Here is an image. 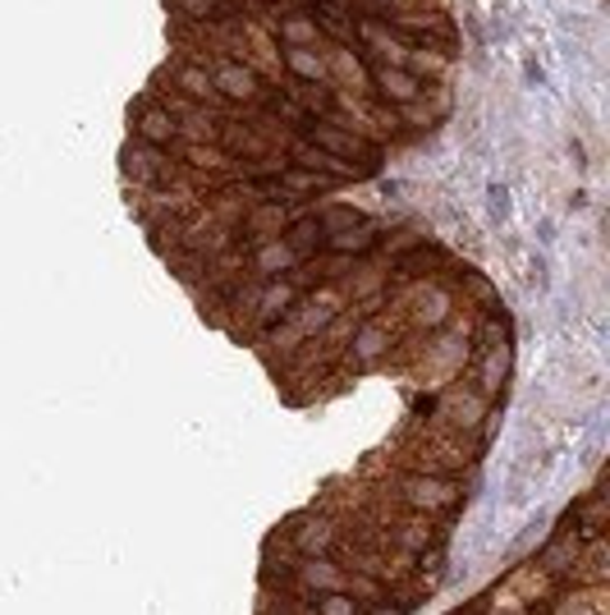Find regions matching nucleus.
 I'll return each mask as SVG.
<instances>
[{
  "label": "nucleus",
  "instance_id": "nucleus-3",
  "mask_svg": "<svg viewBox=\"0 0 610 615\" xmlns=\"http://www.w3.org/2000/svg\"><path fill=\"white\" fill-rule=\"evenodd\" d=\"M335 542H340V529H335L330 514L303 510V514H294L290 524H285V546L294 551V561L298 556H326Z\"/></svg>",
  "mask_w": 610,
  "mask_h": 615
},
{
  "label": "nucleus",
  "instance_id": "nucleus-6",
  "mask_svg": "<svg viewBox=\"0 0 610 615\" xmlns=\"http://www.w3.org/2000/svg\"><path fill=\"white\" fill-rule=\"evenodd\" d=\"M368 83H372V92H377V102L381 106H395V111H409V106H418L422 102V79L418 74H409L404 65H377L372 74H368Z\"/></svg>",
  "mask_w": 610,
  "mask_h": 615
},
{
  "label": "nucleus",
  "instance_id": "nucleus-10",
  "mask_svg": "<svg viewBox=\"0 0 610 615\" xmlns=\"http://www.w3.org/2000/svg\"><path fill=\"white\" fill-rule=\"evenodd\" d=\"M170 161H166V152L161 147H147V143H129L125 147V175L134 184H143V189H157V184L166 179Z\"/></svg>",
  "mask_w": 610,
  "mask_h": 615
},
{
  "label": "nucleus",
  "instance_id": "nucleus-5",
  "mask_svg": "<svg viewBox=\"0 0 610 615\" xmlns=\"http://www.w3.org/2000/svg\"><path fill=\"white\" fill-rule=\"evenodd\" d=\"M129 125H134V143H147V147H175L179 143V119L166 102H151L143 97L134 111H129Z\"/></svg>",
  "mask_w": 610,
  "mask_h": 615
},
{
  "label": "nucleus",
  "instance_id": "nucleus-1",
  "mask_svg": "<svg viewBox=\"0 0 610 615\" xmlns=\"http://www.w3.org/2000/svg\"><path fill=\"white\" fill-rule=\"evenodd\" d=\"M303 138H308L317 152H326V157H335V161H345V166H354V161H362L368 170H377L381 166V157H377V147L362 138L358 129H345L340 119H330V115H308L303 119ZM358 170V166H354ZM362 175V170H358Z\"/></svg>",
  "mask_w": 610,
  "mask_h": 615
},
{
  "label": "nucleus",
  "instance_id": "nucleus-7",
  "mask_svg": "<svg viewBox=\"0 0 610 615\" xmlns=\"http://www.w3.org/2000/svg\"><path fill=\"white\" fill-rule=\"evenodd\" d=\"M390 350H395V331H390V322L368 317V322H358L354 341H349V363L358 367V373H372V367H381V358H386Z\"/></svg>",
  "mask_w": 610,
  "mask_h": 615
},
{
  "label": "nucleus",
  "instance_id": "nucleus-12",
  "mask_svg": "<svg viewBox=\"0 0 610 615\" xmlns=\"http://www.w3.org/2000/svg\"><path fill=\"white\" fill-rule=\"evenodd\" d=\"M298 271V258L285 239H262L253 243V275L257 281H281V275Z\"/></svg>",
  "mask_w": 610,
  "mask_h": 615
},
{
  "label": "nucleus",
  "instance_id": "nucleus-20",
  "mask_svg": "<svg viewBox=\"0 0 610 615\" xmlns=\"http://www.w3.org/2000/svg\"><path fill=\"white\" fill-rule=\"evenodd\" d=\"M170 14L189 19V23H217L225 19V0H166Z\"/></svg>",
  "mask_w": 610,
  "mask_h": 615
},
{
  "label": "nucleus",
  "instance_id": "nucleus-17",
  "mask_svg": "<svg viewBox=\"0 0 610 615\" xmlns=\"http://www.w3.org/2000/svg\"><path fill=\"white\" fill-rule=\"evenodd\" d=\"M308 602V615H368V606H362V597L354 593H303Z\"/></svg>",
  "mask_w": 610,
  "mask_h": 615
},
{
  "label": "nucleus",
  "instance_id": "nucleus-15",
  "mask_svg": "<svg viewBox=\"0 0 610 615\" xmlns=\"http://www.w3.org/2000/svg\"><path fill=\"white\" fill-rule=\"evenodd\" d=\"M377 226L362 217L358 226H349V230H340V234H330L326 239V253H335V258H362V253H372L377 249Z\"/></svg>",
  "mask_w": 610,
  "mask_h": 615
},
{
  "label": "nucleus",
  "instance_id": "nucleus-8",
  "mask_svg": "<svg viewBox=\"0 0 610 615\" xmlns=\"http://www.w3.org/2000/svg\"><path fill=\"white\" fill-rule=\"evenodd\" d=\"M298 299H303V290L290 281V275H281V281H262L257 303L249 308V313H253V322H257L262 331H271V326H281V322L294 313Z\"/></svg>",
  "mask_w": 610,
  "mask_h": 615
},
{
  "label": "nucleus",
  "instance_id": "nucleus-19",
  "mask_svg": "<svg viewBox=\"0 0 610 615\" xmlns=\"http://www.w3.org/2000/svg\"><path fill=\"white\" fill-rule=\"evenodd\" d=\"M477 414H486V399L477 395V390H469V395H454L450 405H445V418L460 427V432H473L477 427Z\"/></svg>",
  "mask_w": 610,
  "mask_h": 615
},
{
  "label": "nucleus",
  "instance_id": "nucleus-14",
  "mask_svg": "<svg viewBox=\"0 0 610 615\" xmlns=\"http://www.w3.org/2000/svg\"><path fill=\"white\" fill-rule=\"evenodd\" d=\"M276 42L281 46H322V28H317V19L308 10H281Z\"/></svg>",
  "mask_w": 610,
  "mask_h": 615
},
{
  "label": "nucleus",
  "instance_id": "nucleus-16",
  "mask_svg": "<svg viewBox=\"0 0 610 615\" xmlns=\"http://www.w3.org/2000/svg\"><path fill=\"white\" fill-rule=\"evenodd\" d=\"M281 239H285L290 249H294V258H298V262H308L313 253H326V230L317 226V217H313V211H308V217H298V221H290Z\"/></svg>",
  "mask_w": 610,
  "mask_h": 615
},
{
  "label": "nucleus",
  "instance_id": "nucleus-9",
  "mask_svg": "<svg viewBox=\"0 0 610 615\" xmlns=\"http://www.w3.org/2000/svg\"><path fill=\"white\" fill-rule=\"evenodd\" d=\"M409 317H413V326H422V331H441V326L454 317V294H450V285L422 281V285L409 294Z\"/></svg>",
  "mask_w": 610,
  "mask_h": 615
},
{
  "label": "nucleus",
  "instance_id": "nucleus-13",
  "mask_svg": "<svg viewBox=\"0 0 610 615\" xmlns=\"http://www.w3.org/2000/svg\"><path fill=\"white\" fill-rule=\"evenodd\" d=\"M170 83H175V97L179 102H189V106H207V102H217V87H211V70L207 65H175L170 70Z\"/></svg>",
  "mask_w": 610,
  "mask_h": 615
},
{
  "label": "nucleus",
  "instance_id": "nucleus-21",
  "mask_svg": "<svg viewBox=\"0 0 610 615\" xmlns=\"http://www.w3.org/2000/svg\"><path fill=\"white\" fill-rule=\"evenodd\" d=\"M313 217H317V226H322L326 239H330V234H340V230L358 226V221H362V211H354V207H322V211H313Z\"/></svg>",
  "mask_w": 610,
  "mask_h": 615
},
{
  "label": "nucleus",
  "instance_id": "nucleus-11",
  "mask_svg": "<svg viewBox=\"0 0 610 615\" xmlns=\"http://www.w3.org/2000/svg\"><path fill=\"white\" fill-rule=\"evenodd\" d=\"M281 65L290 83H330V60L317 46H281Z\"/></svg>",
  "mask_w": 610,
  "mask_h": 615
},
{
  "label": "nucleus",
  "instance_id": "nucleus-4",
  "mask_svg": "<svg viewBox=\"0 0 610 615\" xmlns=\"http://www.w3.org/2000/svg\"><path fill=\"white\" fill-rule=\"evenodd\" d=\"M211 87H217V97H225L234 106H253L266 97V83L249 60H217V65H211Z\"/></svg>",
  "mask_w": 610,
  "mask_h": 615
},
{
  "label": "nucleus",
  "instance_id": "nucleus-2",
  "mask_svg": "<svg viewBox=\"0 0 610 615\" xmlns=\"http://www.w3.org/2000/svg\"><path fill=\"white\" fill-rule=\"evenodd\" d=\"M400 491V505H409L413 514H445V510H454L460 505V482H450L445 473H404L400 482H395Z\"/></svg>",
  "mask_w": 610,
  "mask_h": 615
},
{
  "label": "nucleus",
  "instance_id": "nucleus-18",
  "mask_svg": "<svg viewBox=\"0 0 610 615\" xmlns=\"http://www.w3.org/2000/svg\"><path fill=\"white\" fill-rule=\"evenodd\" d=\"M551 615H601V583L556 597V602H551Z\"/></svg>",
  "mask_w": 610,
  "mask_h": 615
}]
</instances>
